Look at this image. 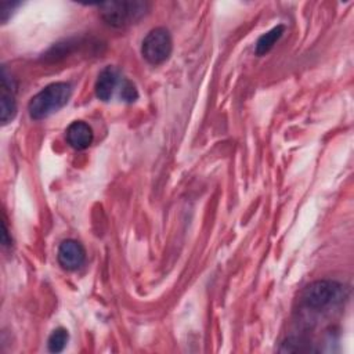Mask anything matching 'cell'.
I'll list each match as a JSON object with an SVG mask.
<instances>
[{"label":"cell","instance_id":"obj_13","mask_svg":"<svg viewBox=\"0 0 354 354\" xmlns=\"http://www.w3.org/2000/svg\"><path fill=\"white\" fill-rule=\"evenodd\" d=\"M17 6V3H1V7H0V17H1V21L6 22L11 14L10 10H12V7Z\"/></svg>","mask_w":354,"mask_h":354},{"label":"cell","instance_id":"obj_3","mask_svg":"<svg viewBox=\"0 0 354 354\" xmlns=\"http://www.w3.org/2000/svg\"><path fill=\"white\" fill-rule=\"evenodd\" d=\"M344 297V288L335 281H315L301 293V303L311 310H322L339 304Z\"/></svg>","mask_w":354,"mask_h":354},{"label":"cell","instance_id":"obj_8","mask_svg":"<svg viewBox=\"0 0 354 354\" xmlns=\"http://www.w3.org/2000/svg\"><path fill=\"white\" fill-rule=\"evenodd\" d=\"M118 83V72L113 66H106L101 71L95 82V95L102 100L108 101L112 97V93Z\"/></svg>","mask_w":354,"mask_h":354},{"label":"cell","instance_id":"obj_4","mask_svg":"<svg viewBox=\"0 0 354 354\" xmlns=\"http://www.w3.org/2000/svg\"><path fill=\"white\" fill-rule=\"evenodd\" d=\"M173 50L171 36L165 28L152 29L142 40L141 53L142 57L152 65H159L165 62Z\"/></svg>","mask_w":354,"mask_h":354},{"label":"cell","instance_id":"obj_6","mask_svg":"<svg viewBox=\"0 0 354 354\" xmlns=\"http://www.w3.org/2000/svg\"><path fill=\"white\" fill-rule=\"evenodd\" d=\"M57 259L62 268L73 271L77 270L84 263L86 250L80 242L75 239H66L59 245Z\"/></svg>","mask_w":354,"mask_h":354},{"label":"cell","instance_id":"obj_2","mask_svg":"<svg viewBox=\"0 0 354 354\" xmlns=\"http://www.w3.org/2000/svg\"><path fill=\"white\" fill-rule=\"evenodd\" d=\"M71 86L64 82L51 83L39 91L28 104V111L32 119L40 120L61 109L71 97Z\"/></svg>","mask_w":354,"mask_h":354},{"label":"cell","instance_id":"obj_7","mask_svg":"<svg viewBox=\"0 0 354 354\" xmlns=\"http://www.w3.org/2000/svg\"><path fill=\"white\" fill-rule=\"evenodd\" d=\"M66 141L73 149H86L93 142V130L87 123L76 120L66 129Z\"/></svg>","mask_w":354,"mask_h":354},{"label":"cell","instance_id":"obj_10","mask_svg":"<svg viewBox=\"0 0 354 354\" xmlns=\"http://www.w3.org/2000/svg\"><path fill=\"white\" fill-rule=\"evenodd\" d=\"M68 330L64 328H57L48 337L47 346L51 353H59L65 348L68 343Z\"/></svg>","mask_w":354,"mask_h":354},{"label":"cell","instance_id":"obj_1","mask_svg":"<svg viewBox=\"0 0 354 354\" xmlns=\"http://www.w3.org/2000/svg\"><path fill=\"white\" fill-rule=\"evenodd\" d=\"M102 21L112 28H127L144 18L149 10V3L142 0H120L98 4Z\"/></svg>","mask_w":354,"mask_h":354},{"label":"cell","instance_id":"obj_11","mask_svg":"<svg viewBox=\"0 0 354 354\" xmlns=\"http://www.w3.org/2000/svg\"><path fill=\"white\" fill-rule=\"evenodd\" d=\"M282 351H308L311 350L308 342L297 337H290L286 342H283V346L281 348Z\"/></svg>","mask_w":354,"mask_h":354},{"label":"cell","instance_id":"obj_5","mask_svg":"<svg viewBox=\"0 0 354 354\" xmlns=\"http://www.w3.org/2000/svg\"><path fill=\"white\" fill-rule=\"evenodd\" d=\"M17 84L15 80L8 73L7 68H1V100H0V119L1 123H8L17 113V102H15Z\"/></svg>","mask_w":354,"mask_h":354},{"label":"cell","instance_id":"obj_9","mask_svg":"<svg viewBox=\"0 0 354 354\" xmlns=\"http://www.w3.org/2000/svg\"><path fill=\"white\" fill-rule=\"evenodd\" d=\"M285 30V26L283 25H278L275 28H272L271 30H268L267 33L261 35L256 43V54L257 55H263L266 53H268L274 44L279 40V37L282 36Z\"/></svg>","mask_w":354,"mask_h":354},{"label":"cell","instance_id":"obj_12","mask_svg":"<svg viewBox=\"0 0 354 354\" xmlns=\"http://www.w3.org/2000/svg\"><path fill=\"white\" fill-rule=\"evenodd\" d=\"M120 97L126 101V102H133L137 100L138 97V93H137V88L136 86L130 82V80H124L123 84H122V90H120Z\"/></svg>","mask_w":354,"mask_h":354}]
</instances>
